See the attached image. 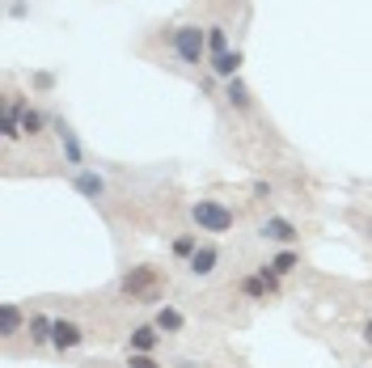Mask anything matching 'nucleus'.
Listing matches in <instances>:
<instances>
[{
  "label": "nucleus",
  "mask_w": 372,
  "mask_h": 368,
  "mask_svg": "<svg viewBox=\"0 0 372 368\" xmlns=\"http://www.w3.org/2000/svg\"><path fill=\"white\" fill-rule=\"evenodd\" d=\"M169 42H174V51H178L182 64H203L208 59V34L199 25H178Z\"/></svg>",
  "instance_id": "obj_1"
},
{
  "label": "nucleus",
  "mask_w": 372,
  "mask_h": 368,
  "mask_svg": "<svg viewBox=\"0 0 372 368\" xmlns=\"http://www.w3.org/2000/svg\"><path fill=\"white\" fill-rule=\"evenodd\" d=\"M191 216H195V225H199L203 233H229V229H233V212H229L224 203H216V199H199V203L191 208Z\"/></svg>",
  "instance_id": "obj_2"
},
{
  "label": "nucleus",
  "mask_w": 372,
  "mask_h": 368,
  "mask_svg": "<svg viewBox=\"0 0 372 368\" xmlns=\"http://www.w3.org/2000/svg\"><path fill=\"white\" fill-rule=\"evenodd\" d=\"M152 288H157V271L152 267H136V271L123 275V292L127 297H152Z\"/></svg>",
  "instance_id": "obj_3"
},
{
  "label": "nucleus",
  "mask_w": 372,
  "mask_h": 368,
  "mask_svg": "<svg viewBox=\"0 0 372 368\" xmlns=\"http://www.w3.org/2000/svg\"><path fill=\"white\" fill-rule=\"evenodd\" d=\"M258 233L263 237H271V242H296L301 233H296V225L292 220H284V216H267L263 225H258Z\"/></svg>",
  "instance_id": "obj_4"
},
{
  "label": "nucleus",
  "mask_w": 372,
  "mask_h": 368,
  "mask_svg": "<svg viewBox=\"0 0 372 368\" xmlns=\"http://www.w3.org/2000/svg\"><path fill=\"white\" fill-rule=\"evenodd\" d=\"M51 343H55L59 352H72V348H80V343H85V331H80L76 322H55V335H51Z\"/></svg>",
  "instance_id": "obj_5"
},
{
  "label": "nucleus",
  "mask_w": 372,
  "mask_h": 368,
  "mask_svg": "<svg viewBox=\"0 0 372 368\" xmlns=\"http://www.w3.org/2000/svg\"><path fill=\"white\" fill-rule=\"evenodd\" d=\"M208 64H212V72H216V76L233 81V76H237V68H241V51H224V55H212Z\"/></svg>",
  "instance_id": "obj_6"
},
{
  "label": "nucleus",
  "mask_w": 372,
  "mask_h": 368,
  "mask_svg": "<svg viewBox=\"0 0 372 368\" xmlns=\"http://www.w3.org/2000/svg\"><path fill=\"white\" fill-rule=\"evenodd\" d=\"M216 263H220V254H216L212 246H199V250L191 254V275H212Z\"/></svg>",
  "instance_id": "obj_7"
},
{
  "label": "nucleus",
  "mask_w": 372,
  "mask_h": 368,
  "mask_svg": "<svg viewBox=\"0 0 372 368\" xmlns=\"http://www.w3.org/2000/svg\"><path fill=\"white\" fill-rule=\"evenodd\" d=\"M157 343H161V331H157V326H140V331H131V339H127L131 352H152Z\"/></svg>",
  "instance_id": "obj_8"
},
{
  "label": "nucleus",
  "mask_w": 372,
  "mask_h": 368,
  "mask_svg": "<svg viewBox=\"0 0 372 368\" xmlns=\"http://www.w3.org/2000/svg\"><path fill=\"white\" fill-rule=\"evenodd\" d=\"M51 335H55V322L42 318V314H34V318H30V339H34V343H51Z\"/></svg>",
  "instance_id": "obj_9"
},
{
  "label": "nucleus",
  "mask_w": 372,
  "mask_h": 368,
  "mask_svg": "<svg viewBox=\"0 0 372 368\" xmlns=\"http://www.w3.org/2000/svg\"><path fill=\"white\" fill-rule=\"evenodd\" d=\"M182 322H186V318H182L178 309H161V314H157V331H161V335H178Z\"/></svg>",
  "instance_id": "obj_10"
},
{
  "label": "nucleus",
  "mask_w": 372,
  "mask_h": 368,
  "mask_svg": "<svg viewBox=\"0 0 372 368\" xmlns=\"http://www.w3.org/2000/svg\"><path fill=\"white\" fill-rule=\"evenodd\" d=\"M229 51V30L224 25H212L208 30V55H224Z\"/></svg>",
  "instance_id": "obj_11"
},
{
  "label": "nucleus",
  "mask_w": 372,
  "mask_h": 368,
  "mask_svg": "<svg viewBox=\"0 0 372 368\" xmlns=\"http://www.w3.org/2000/svg\"><path fill=\"white\" fill-rule=\"evenodd\" d=\"M224 97H229V102H233L237 110H250V89H246V85H241L237 76L229 81V93H224Z\"/></svg>",
  "instance_id": "obj_12"
},
{
  "label": "nucleus",
  "mask_w": 372,
  "mask_h": 368,
  "mask_svg": "<svg viewBox=\"0 0 372 368\" xmlns=\"http://www.w3.org/2000/svg\"><path fill=\"white\" fill-rule=\"evenodd\" d=\"M0 322H4V339H13V335L21 331V309H17V305H4V309H0Z\"/></svg>",
  "instance_id": "obj_13"
},
{
  "label": "nucleus",
  "mask_w": 372,
  "mask_h": 368,
  "mask_svg": "<svg viewBox=\"0 0 372 368\" xmlns=\"http://www.w3.org/2000/svg\"><path fill=\"white\" fill-rule=\"evenodd\" d=\"M296 263H301V259H296V250H284V254H275V259H271L267 267H271L275 275H288V271H292Z\"/></svg>",
  "instance_id": "obj_14"
},
{
  "label": "nucleus",
  "mask_w": 372,
  "mask_h": 368,
  "mask_svg": "<svg viewBox=\"0 0 372 368\" xmlns=\"http://www.w3.org/2000/svg\"><path fill=\"white\" fill-rule=\"evenodd\" d=\"M241 292H246L250 301H267V292H271V288H267V280H263V275H250V280L241 284Z\"/></svg>",
  "instance_id": "obj_15"
},
{
  "label": "nucleus",
  "mask_w": 372,
  "mask_h": 368,
  "mask_svg": "<svg viewBox=\"0 0 372 368\" xmlns=\"http://www.w3.org/2000/svg\"><path fill=\"white\" fill-rule=\"evenodd\" d=\"M76 191H80V195H89V199H97V195H102V178L80 174V178H76Z\"/></svg>",
  "instance_id": "obj_16"
},
{
  "label": "nucleus",
  "mask_w": 372,
  "mask_h": 368,
  "mask_svg": "<svg viewBox=\"0 0 372 368\" xmlns=\"http://www.w3.org/2000/svg\"><path fill=\"white\" fill-rule=\"evenodd\" d=\"M21 131H25V136H38V131H42V114L25 106V114H21Z\"/></svg>",
  "instance_id": "obj_17"
},
{
  "label": "nucleus",
  "mask_w": 372,
  "mask_h": 368,
  "mask_svg": "<svg viewBox=\"0 0 372 368\" xmlns=\"http://www.w3.org/2000/svg\"><path fill=\"white\" fill-rule=\"evenodd\" d=\"M195 250H199V242H195V237H178V242H174V254H182V259H191Z\"/></svg>",
  "instance_id": "obj_18"
},
{
  "label": "nucleus",
  "mask_w": 372,
  "mask_h": 368,
  "mask_svg": "<svg viewBox=\"0 0 372 368\" xmlns=\"http://www.w3.org/2000/svg\"><path fill=\"white\" fill-rule=\"evenodd\" d=\"M127 368H161L148 352H131V360H127Z\"/></svg>",
  "instance_id": "obj_19"
},
{
  "label": "nucleus",
  "mask_w": 372,
  "mask_h": 368,
  "mask_svg": "<svg viewBox=\"0 0 372 368\" xmlns=\"http://www.w3.org/2000/svg\"><path fill=\"white\" fill-rule=\"evenodd\" d=\"M364 339H368V343H372V322H368V326H364Z\"/></svg>",
  "instance_id": "obj_20"
},
{
  "label": "nucleus",
  "mask_w": 372,
  "mask_h": 368,
  "mask_svg": "<svg viewBox=\"0 0 372 368\" xmlns=\"http://www.w3.org/2000/svg\"><path fill=\"white\" fill-rule=\"evenodd\" d=\"M178 368H199V364H178Z\"/></svg>",
  "instance_id": "obj_21"
},
{
  "label": "nucleus",
  "mask_w": 372,
  "mask_h": 368,
  "mask_svg": "<svg viewBox=\"0 0 372 368\" xmlns=\"http://www.w3.org/2000/svg\"><path fill=\"white\" fill-rule=\"evenodd\" d=\"M368 237H372V220H368Z\"/></svg>",
  "instance_id": "obj_22"
}]
</instances>
